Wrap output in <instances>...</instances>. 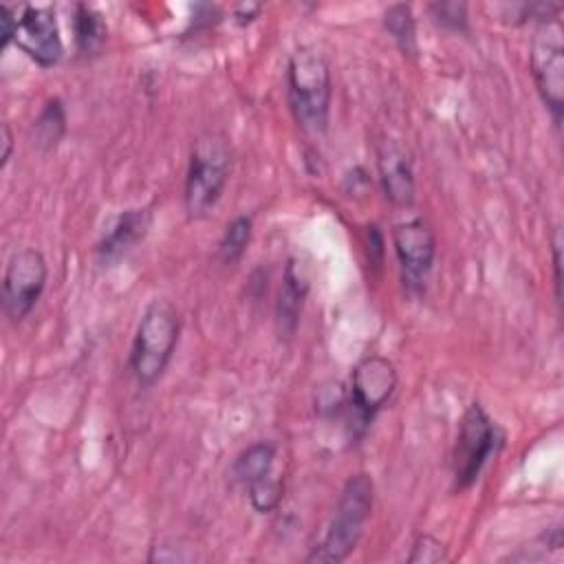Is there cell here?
<instances>
[{"label":"cell","mask_w":564,"mask_h":564,"mask_svg":"<svg viewBox=\"0 0 564 564\" xmlns=\"http://www.w3.org/2000/svg\"><path fill=\"white\" fill-rule=\"evenodd\" d=\"M178 313L167 300H154L145 306L130 350V372L141 388L161 379L178 344Z\"/></svg>","instance_id":"3"},{"label":"cell","mask_w":564,"mask_h":564,"mask_svg":"<svg viewBox=\"0 0 564 564\" xmlns=\"http://www.w3.org/2000/svg\"><path fill=\"white\" fill-rule=\"evenodd\" d=\"M432 18L447 31L454 33H467L469 31V18H467V4L465 2H434L430 7Z\"/></svg>","instance_id":"20"},{"label":"cell","mask_w":564,"mask_h":564,"mask_svg":"<svg viewBox=\"0 0 564 564\" xmlns=\"http://www.w3.org/2000/svg\"><path fill=\"white\" fill-rule=\"evenodd\" d=\"M33 132H35V145L40 150H53L62 141L66 132V112H64V104L57 97L44 104V108L35 119Z\"/></svg>","instance_id":"17"},{"label":"cell","mask_w":564,"mask_h":564,"mask_svg":"<svg viewBox=\"0 0 564 564\" xmlns=\"http://www.w3.org/2000/svg\"><path fill=\"white\" fill-rule=\"evenodd\" d=\"M46 278V260L37 249H20L9 258L2 278V306L11 322H22L31 313Z\"/></svg>","instance_id":"7"},{"label":"cell","mask_w":564,"mask_h":564,"mask_svg":"<svg viewBox=\"0 0 564 564\" xmlns=\"http://www.w3.org/2000/svg\"><path fill=\"white\" fill-rule=\"evenodd\" d=\"M247 489H249V500H251L253 509L260 511V513H267V511L275 509L280 498H282V482L273 476V471L267 474L264 478L256 480Z\"/></svg>","instance_id":"19"},{"label":"cell","mask_w":564,"mask_h":564,"mask_svg":"<svg viewBox=\"0 0 564 564\" xmlns=\"http://www.w3.org/2000/svg\"><path fill=\"white\" fill-rule=\"evenodd\" d=\"M0 24H2V51L13 42V7L2 4L0 7Z\"/></svg>","instance_id":"23"},{"label":"cell","mask_w":564,"mask_h":564,"mask_svg":"<svg viewBox=\"0 0 564 564\" xmlns=\"http://www.w3.org/2000/svg\"><path fill=\"white\" fill-rule=\"evenodd\" d=\"M11 148H13V137H11L9 126L4 123V126H2V154H0V165H2V167L7 165V161H9V156H11Z\"/></svg>","instance_id":"25"},{"label":"cell","mask_w":564,"mask_h":564,"mask_svg":"<svg viewBox=\"0 0 564 564\" xmlns=\"http://www.w3.org/2000/svg\"><path fill=\"white\" fill-rule=\"evenodd\" d=\"M377 167L386 198L397 207L414 203V176L408 154L392 141H383L377 152Z\"/></svg>","instance_id":"11"},{"label":"cell","mask_w":564,"mask_h":564,"mask_svg":"<svg viewBox=\"0 0 564 564\" xmlns=\"http://www.w3.org/2000/svg\"><path fill=\"white\" fill-rule=\"evenodd\" d=\"M251 231H253V223L251 216H236L223 231V238L218 242V258L225 264H234L242 258V253L247 251L249 242H251Z\"/></svg>","instance_id":"18"},{"label":"cell","mask_w":564,"mask_h":564,"mask_svg":"<svg viewBox=\"0 0 564 564\" xmlns=\"http://www.w3.org/2000/svg\"><path fill=\"white\" fill-rule=\"evenodd\" d=\"M306 291H308V278L304 273V267L297 264V258H291L286 262L278 304H275V319H278L280 335L291 337L295 333Z\"/></svg>","instance_id":"13"},{"label":"cell","mask_w":564,"mask_h":564,"mask_svg":"<svg viewBox=\"0 0 564 564\" xmlns=\"http://www.w3.org/2000/svg\"><path fill=\"white\" fill-rule=\"evenodd\" d=\"M73 31H75V46L79 55L93 57L101 53L108 37V26L104 22V15L97 9L88 4H75Z\"/></svg>","instance_id":"14"},{"label":"cell","mask_w":564,"mask_h":564,"mask_svg":"<svg viewBox=\"0 0 564 564\" xmlns=\"http://www.w3.org/2000/svg\"><path fill=\"white\" fill-rule=\"evenodd\" d=\"M372 500H375L372 478L368 474L350 476L339 494V500L324 540L306 555V562L308 564L344 562L355 551L364 533V527L372 511Z\"/></svg>","instance_id":"2"},{"label":"cell","mask_w":564,"mask_h":564,"mask_svg":"<svg viewBox=\"0 0 564 564\" xmlns=\"http://www.w3.org/2000/svg\"><path fill=\"white\" fill-rule=\"evenodd\" d=\"M273 460H275V447L271 443H264V441L253 443L236 456L229 476L236 485L249 487L256 480L271 474Z\"/></svg>","instance_id":"15"},{"label":"cell","mask_w":564,"mask_h":564,"mask_svg":"<svg viewBox=\"0 0 564 564\" xmlns=\"http://www.w3.org/2000/svg\"><path fill=\"white\" fill-rule=\"evenodd\" d=\"M150 209H128L97 242V260L108 267L123 258L137 242H141L150 229Z\"/></svg>","instance_id":"12"},{"label":"cell","mask_w":564,"mask_h":564,"mask_svg":"<svg viewBox=\"0 0 564 564\" xmlns=\"http://www.w3.org/2000/svg\"><path fill=\"white\" fill-rule=\"evenodd\" d=\"M383 26L403 55L408 57L416 55V26H414V15L410 4H403V2L390 4L383 11Z\"/></svg>","instance_id":"16"},{"label":"cell","mask_w":564,"mask_h":564,"mask_svg":"<svg viewBox=\"0 0 564 564\" xmlns=\"http://www.w3.org/2000/svg\"><path fill=\"white\" fill-rule=\"evenodd\" d=\"M500 441L502 434L482 410V405L471 403L460 419V430L452 454V476L456 491H465L476 482L487 460L496 454Z\"/></svg>","instance_id":"4"},{"label":"cell","mask_w":564,"mask_h":564,"mask_svg":"<svg viewBox=\"0 0 564 564\" xmlns=\"http://www.w3.org/2000/svg\"><path fill=\"white\" fill-rule=\"evenodd\" d=\"M289 104L297 126L313 137L328 128L330 115V70L326 59L311 46H300L291 53L286 66Z\"/></svg>","instance_id":"1"},{"label":"cell","mask_w":564,"mask_h":564,"mask_svg":"<svg viewBox=\"0 0 564 564\" xmlns=\"http://www.w3.org/2000/svg\"><path fill=\"white\" fill-rule=\"evenodd\" d=\"M392 245L401 267L403 284L412 293L425 291L427 275L436 256V238L423 218L397 223L392 227Z\"/></svg>","instance_id":"9"},{"label":"cell","mask_w":564,"mask_h":564,"mask_svg":"<svg viewBox=\"0 0 564 564\" xmlns=\"http://www.w3.org/2000/svg\"><path fill=\"white\" fill-rule=\"evenodd\" d=\"M397 388L394 364L381 355L364 357L352 370L348 405L361 427H366L375 414L388 403Z\"/></svg>","instance_id":"10"},{"label":"cell","mask_w":564,"mask_h":564,"mask_svg":"<svg viewBox=\"0 0 564 564\" xmlns=\"http://www.w3.org/2000/svg\"><path fill=\"white\" fill-rule=\"evenodd\" d=\"M557 18L538 22L531 42V73L538 93L560 128L564 112V40Z\"/></svg>","instance_id":"6"},{"label":"cell","mask_w":564,"mask_h":564,"mask_svg":"<svg viewBox=\"0 0 564 564\" xmlns=\"http://www.w3.org/2000/svg\"><path fill=\"white\" fill-rule=\"evenodd\" d=\"M447 560L445 544L432 535H419L412 544V553L408 555L410 564H438Z\"/></svg>","instance_id":"21"},{"label":"cell","mask_w":564,"mask_h":564,"mask_svg":"<svg viewBox=\"0 0 564 564\" xmlns=\"http://www.w3.org/2000/svg\"><path fill=\"white\" fill-rule=\"evenodd\" d=\"M258 11H260V4H240V7L236 9V20H238V24L251 22V20L258 15Z\"/></svg>","instance_id":"24"},{"label":"cell","mask_w":564,"mask_h":564,"mask_svg":"<svg viewBox=\"0 0 564 564\" xmlns=\"http://www.w3.org/2000/svg\"><path fill=\"white\" fill-rule=\"evenodd\" d=\"M229 178V150L223 139H200L192 152L185 176V209L203 218L218 203Z\"/></svg>","instance_id":"5"},{"label":"cell","mask_w":564,"mask_h":564,"mask_svg":"<svg viewBox=\"0 0 564 564\" xmlns=\"http://www.w3.org/2000/svg\"><path fill=\"white\" fill-rule=\"evenodd\" d=\"M13 44L42 68H51L62 59L64 44L55 13L46 7H13Z\"/></svg>","instance_id":"8"},{"label":"cell","mask_w":564,"mask_h":564,"mask_svg":"<svg viewBox=\"0 0 564 564\" xmlns=\"http://www.w3.org/2000/svg\"><path fill=\"white\" fill-rule=\"evenodd\" d=\"M553 273H555V297L562 302V236L560 229L553 231Z\"/></svg>","instance_id":"22"}]
</instances>
